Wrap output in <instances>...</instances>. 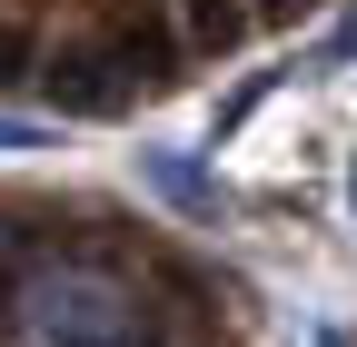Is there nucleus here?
I'll use <instances>...</instances> for the list:
<instances>
[{
	"instance_id": "obj_6",
	"label": "nucleus",
	"mask_w": 357,
	"mask_h": 347,
	"mask_svg": "<svg viewBox=\"0 0 357 347\" xmlns=\"http://www.w3.org/2000/svg\"><path fill=\"white\" fill-rule=\"evenodd\" d=\"M60 139V119H20V109H0V149H50Z\"/></svg>"
},
{
	"instance_id": "obj_1",
	"label": "nucleus",
	"mask_w": 357,
	"mask_h": 347,
	"mask_svg": "<svg viewBox=\"0 0 357 347\" xmlns=\"http://www.w3.org/2000/svg\"><path fill=\"white\" fill-rule=\"evenodd\" d=\"M10 318H20V347H119V337H139L129 288L100 278V268H40Z\"/></svg>"
},
{
	"instance_id": "obj_9",
	"label": "nucleus",
	"mask_w": 357,
	"mask_h": 347,
	"mask_svg": "<svg viewBox=\"0 0 357 347\" xmlns=\"http://www.w3.org/2000/svg\"><path fill=\"white\" fill-rule=\"evenodd\" d=\"M258 20H298V10H318V0H248Z\"/></svg>"
},
{
	"instance_id": "obj_8",
	"label": "nucleus",
	"mask_w": 357,
	"mask_h": 347,
	"mask_svg": "<svg viewBox=\"0 0 357 347\" xmlns=\"http://www.w3.org/2000/svg\"><path fill=\"white\" fill-rule=\"evenodd\" d=\"M20 70H30V30H10V20H0V90H10Z\"/></svg>"
},
{
	"instance_id": "obj_7",
	"label": "nucleus",
	"mask_w": 357,
	"mask_h": 347,
	"mask_svg": "<svg viewBox=\"0 0 357 347\" xmlns=\"http://www.w3.org/2000/svg\"><path fill=\"white\" fill-rule=\"evenodd\" d=\"M258 100H268V70H258V79H238V90H229V100H218V129H238V119H248Z\"/></svg>"
},
{
	"instance_id": "obj_13",
	"label": "nucleus",
	"mask_w": 357,
	"mask_h": 347,
	"mask_svg": "<svg viewBox=\"0 0 357 347\" xmlns=\"http://www.w3.org/2000/svg\"><path fill=\"white\" fill-rule=\"evenodd\" d=\"M119 347H139V337H119Z\"/></svg>"
},
{
	"instance_id": "obj_12",
	"label": "nucleus",
	"mask_w": 357,
	"mask_h": 347,
	"mask_svg": "<svg viewBox=\"0 0 357 347\" xmlns=\"http://www.w3.org/2000/svg\"><path fill=\"white\" fill-rule=\"evenodd\" d=\"M0 248H10V229H0Z\"/></svg>"
},
{
	"instance_id": "obj_10",
	"label": "nucleus",
	"mask_w": 357,
	"mask_h": 347,
	"mask_svg": "<svg viewBox=\"0 0 357 347\" xmlns=\"http://www.w3.org/2000/svg\"><path fill=\"white\" fill-rule=\"evenodd\" d=\"M307 347H347V337H337V327H328V318H318V327H307Z\"/></svg>"
},
{
	"instance_id": "obj_5",
	"label": "nucleus",
	"mask_w": 357,
	"mask_h": 347,
	"mask_svg": "<svg viewBox=\"0 0 357 347\" xmlns=\"http://www.w3.org/2000/svg\"><path fill=\"white\" fill-rule=\"evenodd\" d=\"M238 20H248V0H178V50H229L238 40Z\"/></svg>"
},
{
	"instance_id": "obj_3",
	"label": "nucleus",
	"mask_w": 357,
	"mask_h": 347,
	"mask_svg": "<svg viewBox=\"0 0 357 347\" xmlns=\"http://www.w3.org/2000/svg\"><path fill=\"white\" fill-rule=\"evenodd\" d=\"M100 50L119 60V79H129V90H159V79H178V70H189V50H178V30H169L159 10H119Z\"/></svg>"
},
{
	"instance_id": "obj_4",
	"label": "nucleus",
	"mask_w": 357,
	"mask_h": 347,
	"mask_svg": "<svg viewBox=\"0 0 357 347\" xmlns=\"http://www.w3.org/2000/svg\"><path fill=\"white\" fill-rule=\"evenodd\" d=\"M139 189H149L159 208H178L189 229H208L218 208H229V199H218V179H208V169H199L189 149H139Z\"/></svg>"
},
{
	"instance_id": "obj_11",
	"label": "nucleus",
	"mask_w": 357,
	"mask_h": 347,
	"mask_svg": "<svg viewBox=\"0 0 357 347\" xmlns=\"http://www.w3.org/2000/svg\"><path fill=\"white\" fill-rule=\"evenodd\" d=\"M347 208H357V159H347Z\"/></svg>"
},
{
	"instance_id": "obj_2",
	"label": "nucleus",
	"mask_w": 357,
	"mask_h": 347,
	"mask_svg": "<svg viewBox=\"0 0 357 347\" xmlns=\"http://www.w3.org/2000/svg\"><path fill=\"white\" fill-rule=\"evenodd\" d=\"M40 90H50V119H89V129H100V119H129V100H139L109 50H60L50 70H40Z\"/></svg>"
}]
</instances>
